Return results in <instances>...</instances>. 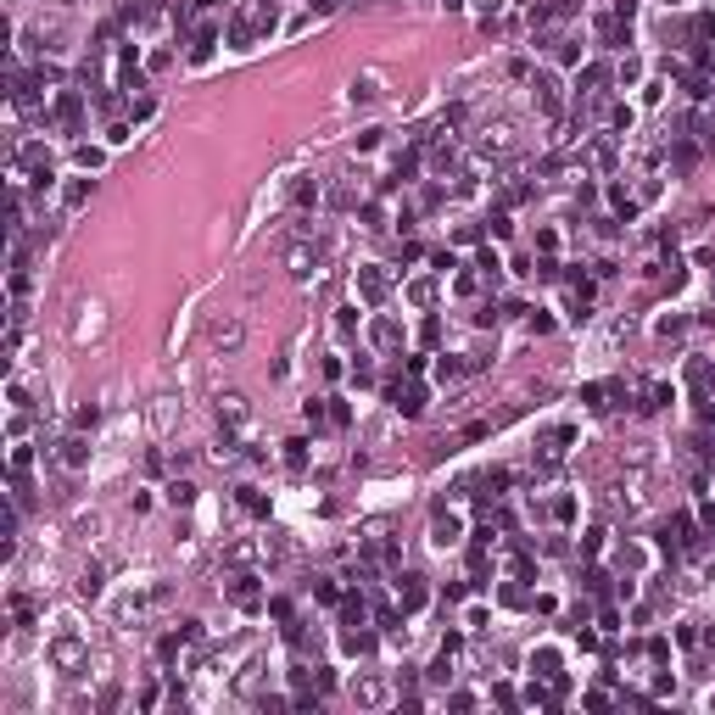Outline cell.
Masks as SVG:
<instances>
[{"label":"cell","mask_w":715,"mask_h":715,"mask_svg":"<svg viewBox=\"0 0 715 715\" xmlns=\"http://www.w3.org/2000/svg\"><path fill=\"white\" fill-rule=\"evenodd\" d=\"M397 598H402L408 609H419V604H425V581H419V576H402V581H397Z\"/></svg>","instance_id":"cell-3"},{"label":"cell","mask_w":715,"mask_h":715,"mask_svg":"<svg viewBox=\"0 0 715 715\" xmlns=\"http://www.w3.org/2000/svg\"><path fill=\"white\" fill-rule=\"evenodd\" d=\"M431 536L442 542V548H447V542H458V520H453V514H436V525H431Z\"/></svg>","instance_id":"cell-7"},{"label":"cell","mask_w":715,"mask_h":715,"mask_svg":"<svg viewBox=\"0 0 715 715\" xmlns=\"http://www.w3.org/2000/svg\"><path fill=\"white\" fill-rule=\"evenodd\" d=\"M536 106L542 112H559V84L554 78H536Z\"/></svg>","instance_id":"cell-6"},{"label":"cell","mask_w":715,"mask_h":715,"mask_svg":"<svg viewBox=\"0 0 715 715\" xmlns=\"http://www.w3.org/2000/svg\"><path fill=\"white\" fill-rule=\"evenodd\" d=\"M229 598H235L240 609H258V587H251V576H235V581H229Z\"/></svg>","instance_id":"cell-4"},{"label":"cell","mask_w":715,"mask_h":715,"mask_svg":"<svg viewBox=\"0 0 715 715\" xmlns=\"http://www.w3.org/2000/svg\"><path fill=\"white\" fill-rule=\"evenodd\" d=\"M168 497H174V503H190V497H196V486H190V481H174V486H168Z\"/></svg>","instance_id":"cell-12"},{"label":"cell","mask_w":715,"mask_h":715,"mask_svg":"<svg viewBox=\"0 0 715 715\" xmlns=\"http://www.w3.org/2000/svg\"><path fill=\"white\" fill-rule=\"evenodd\" d=\"M62 447H67V453H62V458H67V464H84V458H90V447H84L78 436H73V442H62Z\"/></svg>","instance_id":"cell-11"},{"label":"cell","mask_w":715,"mask_h":715,"mask_svg":"<svg viewBox=\"0 0 715 715\" xmlns=\"http://www.w3.org/2000/svg\"><path fill=\"white\" fill-rule=\"evenodd\" d=\"M78 593H84V598H95V593H101V570H95V565L78 576Z\"/></svg>","instance_id":"cell-9"},{"label":"cell","mask_w":715,"mask_h":715,"mask_svg":"<svg viewBox=\"0 0 715 715\" xmlns=\"http://www.w3.org/2000/svg\"><path fill=\"white\" fill-rule=\"evenodd\" d=\"M240 503H246V509H251V514H263V509H269V503H263L258 492H251V486H240Z\"/></svg>","instance_id":"cell-14"},{"label":"cell","mask_w":715,"mask_h":715,"mask_svg":"<svg viewBox=\"0 0 715 715\" xmlns=\"http://www.w3.org/2000/svg\"><path fill=\"white\" fill-rule=\"evenodd\" d=\"M363 297H386V280L381 274H363Z\"/></svg>","instance_id":"cell-13"},{"label":"cell","mask_w":715,"mask_h":715,"mask_svg":"<svg viewBox=\"0 0 715 715\" xmlns=\"http://www.w3.org/2000/svg\"><path fill=\"white\" fill-rule=\"evenodd\" d=\"M391 397H397V408H402V413H419V408H425V391H419V386H397Z\"/></svg>","instance_id":"cell-5"},{"label":"cell","mask_w":715,"mask_h":715,"mask_svg":"<svg viewBox=\"0 0 715 715\" xmlns=\"http://www.w3.org/2000/svg\"><path fill=\"white\" fill-rule=\"evenodd\" d=\"M285 269L297 274V280H308V274L319 269V246H313V240H297V246L285 251Z\"/></svg>","instance_id":"cell-1"},{"label":"cell","mask_w":715,"mask_h":715,"mask_svg":"<svg viewBox=\"0 0 715 715\" xmlns=\"http://www.w3.org/2000/svg\"><path fill=\"white\" fill-rule=\"evenodd\" d=\"M78 659H84V648H78V643H67V637H62V643H56V665H78Z\"/></svg>","instance_id":"cell-10"},{"label":"cell","mask_w":715,"mask_h":715,"mask_svg":"<svg viewBox=\"0 0 715 715\" xmlns=\"http://www.w3.org/2000/svg\"><path fill=\"white\" fill-rule=\"evenodd\" d=\"M240 341H246V330H240V319H224V324L213 330V347H218V352H235Z\"/></svg>","instance_id":"cell-2"},{"label":"cell","mask_w":715,"mask_h":715,"mask_svg":"<svg viewBox=\"0 0 715 715\" xmlns=\"http://www.w3.org/2000/svg\"><path fill=\"white\" fill-rule=\"evenodd\" d=\"M218 419H229V425H240V419H246V397H224V402H218Z\"/></svg>","instance_id":"cell-8"}]
</instances>
